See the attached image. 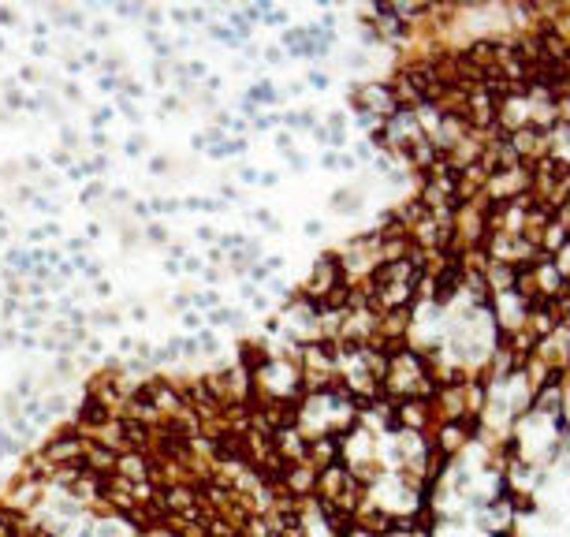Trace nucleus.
<instances>
[{
  "instance_id": "1",
  "label": "nucleus",
  "mask_w": 570,
  "mask_h": 537,
  "mask_svg": "<svg viewBox=\"0 0 570 537\" xmlns=\"http://www.w3.org/2000/svg\"><path fill=\"white\" fill-rule=\"evenodd\" d=\"M272 97H276V93H272L268 82H261V86H254V90H250V101H257V105H268Z\"/></svg>"
}]
</instances>
